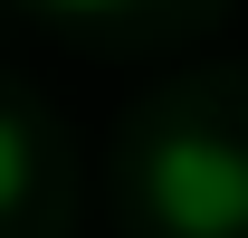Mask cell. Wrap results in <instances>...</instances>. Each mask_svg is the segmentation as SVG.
<instances>
[{"label":"cell","mask_w":248,"mask_h":238,"mask_svg":"<svg viewBox=\"0 0 248 238\" xmlns=\"http://www.w3.org/2000/svg\"><path fill=\"white\" fill-rule=\"evenodd\" d=\"M162 229L172 238H239L248 229V152L229 134H162L143 162Z\"/></svg>","instance_id":"cell-1"},{"label":"cell","mask_w":248,"mask_h":238,"mask_svg":"<svg viewBox=\"0 0 248 238\" xmlns=\"http://www.w3.org/2000/svg\"><path fill=\"white\" fill-rule=\"evenodd\" d=\"M19 191H29V134H19V124L0 115V209L19 200Z\"/></svg>","instance_id":"cell-2"},{"label":"cell","mask_w":248,"mask_h":238,"mask_svg":"<svg viewBox=\"0 0 248 238\" xmlns=\"http://www.w3.org/2000/svg\"><path fill=\"white\" fill-rule=\"evenodd\" d=\"M48 10H115V0H48Z\"/></svg>","instance_id":"cell-3"}]
</instances>
